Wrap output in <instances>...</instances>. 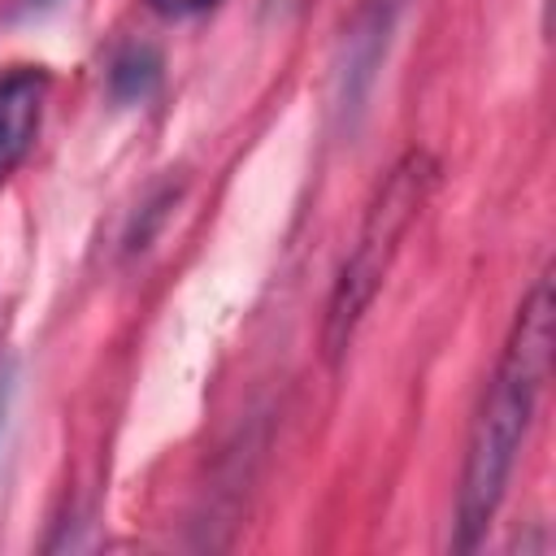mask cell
I'll list each match as a JSON object with an SVG mask.
<instances>
[{
  "label": "cell",
  "mask_w": 556,
  "mask_h": 556,
  "mask_svg": "<svg viewBox=\"0 0 556 556\" xmlns=\"http://www.w3.org/2000/svg\"><path fill=\"white\" fill-rule=\"evenodd\" d=\"M43 96H48V74L35 65H17L0 78V178L13 174L30 152L43 117Z\"/></svg>",
  "instance_id": "cell-3"
},
{
  "label": "cell",
  "mask_w": 556,
  "mask_h": 556,
  "mask_svg": "<svg viewBox=\"0 0 556 556\" xmlns=\"http://www.w3.org/2000/svg\"><path fill=\"white\" fill-rule=\"evenodd\" d=\"M156 83H161V56H156V48L130 43L126 52H117V61H113V70H109V91H113L117 104H139V100H148V96L156 91Z\"/></svg>",
  "instance_id": "cell-4"
},
{
  "label": "cell",
  "mask_w": 556,
  "mask_h": 556,
  "mask_svg": "<svg viewBox=\"0 0 556 556\" xmlns=\"http://www.w3.org/2000/svg\"><path fill=\"white\" fill-rule=\"evenodd\" d=\"M552 278H534L526 291L504 356L486 382V395L478 404V417L469 426L465 443V469H460V495H456V547L473 552L508 491L517 452L526 443L530 417L543 395V378L552 365Z\"/></svg>",
  "instance_id": "cell-1"
},
{
  "label": "cell",
  "mask_w": 556,
  "mask_h": 556,
  "mask_svg": "<svg viewBox=\"0 0 556 556\" xmlns=\"http://www.w3.org/2000/svg\"><path fill=\"white\" fill-rule=\"evenodd\" d=\"M35 4H48V0H35Z\"/></svg>",
  "instance_id": "cell-6"
},
{
  "label": "cell",
  "mask_w": 556,
  "mask_h": 556,
  "mask_svg": "<svg viewBox=\"0 0 556 556\" xmlns=\"http://www.w3.org/2000/svg\"><path fill=\"white\" fill-rule=\"evenodd\" d=\"M434 156L413 148L404 152L391 174L382 178L365 222H361V235H356V248L348 252L339 278H334V291H330V308H326V330H321V343H326V356H343V348L352 343L365 308L374 304L395 252H400V239L408 235L413 217L421 213L430 187H434Z\"/></svg>",
  "instance_id": "cell-2"
},
{
  "label": "cell",
  "mask_w": 556,
  "mask_h": 556,
  "mask_svg": "<svg viewBox=\"0 0 556 556\" xmlns=\"http://www.w3.org/2000/svg\"><path fill=\"white\" fill-rule=\"evenodd\" d=\"M156 13H165V17H191V13H200V9H208V4H217V0H148Z\"/></svg>",
  "instance_id": "cell-5"
}]
</instances>
